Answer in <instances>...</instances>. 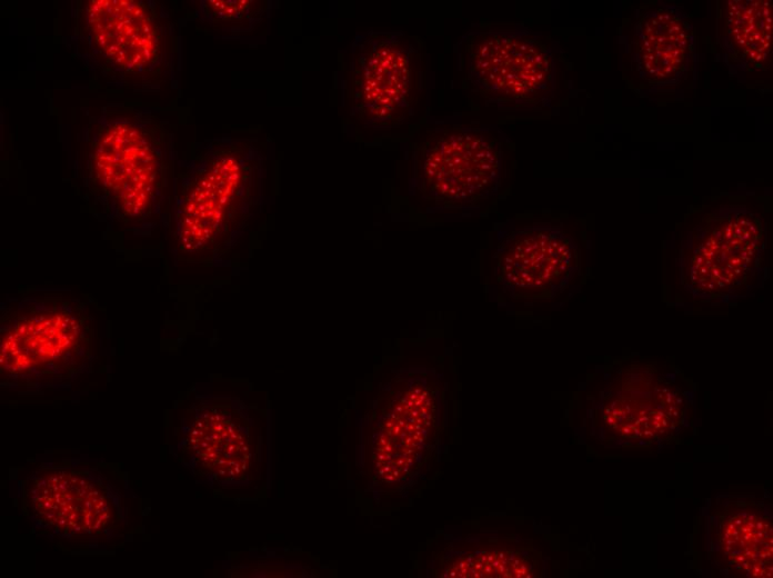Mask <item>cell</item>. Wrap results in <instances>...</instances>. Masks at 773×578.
<instances>
[{
	"label": "cell",
	"mask_w": 773,
	"mask_h": 578,
	"mask_svg": "<svg viewBox=\"0 0 773 578\" xmlns=\"http://www.w3.org/2000/svg\"><path fill=\"white\" fill-rule=\"evenodd\" d=\"M1 386L41 390L68 386L90 368L94 318L87 303L58 293H32L1 303Z\"/></svg>",
	"instance_id": "6da1fadb"
},
{
	"label": "cell",
	"mask_w": 773,
	"mask_h": 578,
	"mask_svg": "<svg viewBox=\"0 0 773 578\" xmlns=\"http://www.w3.org/2000/svg\"><path fill=\"white\" fill-rule=\"evenodd\" d=\"M24 514L41 530L79 546L120 536L129 524V494L101 464L41 466L22 482Z\"/></svg>",
	"instance_id": "7a4b0ae2"
},
{
	"label": "cell",
	"mask_w": 773,
	"mask_h": 578,
	"mask_svg": "<svg viewBox=\"0 0 773 578\" xmlns=\"http://www.w3.org/2000/svg\"><path fill=\"white\" fill-rule=\"evenodd\" d=\"M255 166L224 151L198 169L181 190L177 243L187 259L214 261L234 245L255 203Z\"/></svg>",
	"instance_id": "3957f363"
},
{
	"label": "cell",
	"mask_w": 773,
	"mask_h": 578,
	"mask_svg": "<svg viewBox=\"0 0 773 578\" xmlns=\"http://www.w3.org/2000/svg\"><path fill=\"white\" fill-rule=\"evenodd\" d=\"M765 243V225L750 209H714L682 242V282L689 292L704 300L735 298L753 287Z\"/></svg>",
	"instance_id": "277c9868"
},
{
	"label": "cell",
	"mask_w": 773,
	"mask_h": 578,
	"mask_svg": "<svg viewBox=\"0 0 773 578\" xmlns=\"http://www.w3.org/2000/svg\"><path fill=\"white\" fill-rule=\"evenodd\" d=\"M466 77L483 98L509 108L548 102L555 87L550 48L528 30L473 31L462 41Z\"/></svg>",
	"instance_id": "5b68a950"
},
{
	"label": "cell",
	"mask_w": 773,
	"mask_h": 578,
	"mask_svg": "<svg viewBox=\"0 0 773 578\" xmlns=\"http://www.w3.org/2000/svg\"><path fill=\"white\" fill-rule=\"evenodd\" d=\"M423 89L419 46L401 32H370L353 48L349 72L351 111L358 121L392 128L416 110Z\"/></svg>",
	"instance_id": "8992f818"
},
{
	"label": "cell",
	"mask_w": 773,
	"mask_h": 578,
	"mask_svg": "<svg viewBox=\"0 0 773 578\" xmlns=\"http://www.w3.org/2000/svg\"><path fill=\"white\" fill-rule=\"evenodd\" d=\"M162 183L161 153L142 128L117 121L100 130L90 155L89 187L107 212L123 223L149 218Z\"/></svg>",
	"instance_id": "52a82bcc"
},
{
	"label": "cell",
	"mask_w": 773,
	"mask_h": 578,
	"mask_svg": "<svg viewBox=\"0 0 773 578\" xmlns=\"http://www.w3.org/2000/svg\"><path fill=\"white\" fill-rule=\"evenodd\" d=\"M502 155L501 140L489 129H431L416 146L419 190L444 206H469L483 200L499 186Z\"/></svg>",
	"instance_id": "ba28073f"
},
{
	"label": "cell",
	"mask_w": 773,
	"mask_h": 578,
	"mask_svg": "<svg viewBox=\"0 0 773 578\" xmlns=\"http://www.w3.org/2000/svg\"><path fill=\"white\" fill-rule=\"evenodd\" d=\"M498 277L518 298H546L561 291L579 265V250L562 229L524 227L509 233L498 248Z\"/></svg>",
	"instance_id": "9c48e42d"
},
{
	"label": "cell",
	"mask_w": 773,
	"mask_h": 578,
	"mask_svg": "<svg viewBox=\"0 0 773 578\" xmlns=\"http://www.w3.org/2000/svg\"><path fill=\"white\" fill-rule=\"evenodd\" d=\"M631 40L635 71L647 86H674L687 74L694 52V33L687 14L680 7L661 3L640 13Z\"/></svg>",
	"instance_id": "30bf717a"
},
{
	"label": "cell",
	"mask_w": 773,
	"mask_h": 578,
	"mask_svg": "<svg viewBox=\"0 0 773 578\" xmlns=\"http://www.w3.org/2000/svg\"><path fill=\"white\" fill-rule=\"evenodd\" d=\"M87 23L97 48L114 66L139 71L160 56V31L151 9L133 0H92Z\"/></svg>",
	"instance_id": "8fae6325"
},
{
	"label": "cell",
	"mask_w": 773,
	"mask_h": 578,
	"mask_svg": "<svg viewBox=\"0 0 773 578\" xmlns=\"http://www.w3.org/2000/svg\"><path fill=\"white\" fill-rule=\"evenodd\" d=\"M229 402H200L193 408L192 421L182 420V439L178 448L191 451L193 466L201 464L219 479H234L248 468L251 458L244 436L248 428L234 421Z\"/></svg>",
	"instance_id": "7c38bea8"
},
{
	"label": "cell",
	"mask_w": 773,
	"mask_h": 578,
	"mask_svg": "<svg viewBox=\"0 0 773 578\" xmlns=\"http://www.w3.org/2000/svg\"><path fill=\"white\" fill-rule=\"evenodd\" d=\"M720 38L726 63L741 72L763 71L772 62V2L730 0Z\"/></svg>",
	"instance_id": "4fadbf2b"
},
{
	"label": "cell",
	"mask_w": 773,
	"mask_h": 578,
	"mask_svg": "<svg viewBox=\"0 0 773 578\" xmlns=\"http://www.w3.org/2000/svg\"><path fill=\"white\" fill-rule=\"evenodd\" d=\"M258 1L234 0V1H207L209 12L221 20L238 21L249 18L260 12L262 4Z\"/></svg>",
	"instance_id": "5bb4252c"
},
{
	"label": "cell",
	"mask_w": 773,
	"mask_h": 578,
	"mask_svg": "<svg viewBox=\"0 0 773 578\" xmlns=\"http://www.w3.org/2000/svg\"><path fill=\"white\" fill-rule=\"evenodd\" d=\"M384 449H385L386 451H391V450H392V448H391L389 445H386V446L384 447Z\"/></svg>",
	"instance_id": "9a60e30c"
},
{
	"label": "cell",
	"mask_w": 773,
	"mask_h": 578,
	"mask_svg": "<svg viewBox=\"0 0 773 578\" xmlns=\"http://www.w3.org/2000/svg\"><path fill=\"white\" fill-rule=\"evenodd\" d=\"M379 459L380 460L384 459V455H379Z\"/></svg>",
	"instance_id": "2e32d148"
}]
</instances>
